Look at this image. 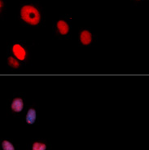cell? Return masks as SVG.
Here are the masks:
<instances>
[{"label":"cell","instance_id":"cell-1","mask_svg":"<svg viewBox=\"0 0 149 150\" xmlns=\"http://www.w3.org/2000/svg\"><path fill=\"white\" fill-rule=\"evenodd\" d=\"M20 16L22 20L31 25H36L40 22L41 15L37 8L31 5H25L20 10Z\"/></svg>","mask_w":149,"mask_h":150},{"label":"cell","instance_id":"cell-2","mask_svg":"<svg viewBox=\"0 0 149 150\" xmlns=\"http://www.w3.org/2000/svg\"><path fill=\"white\" fill-rule=\"evenodd\" d=\"M12 53L19 60H24L26 57V51L22 46L16 43L12 47Z\"/></svg>","mask_w":149,"mask_h":150},{"label":"cell","instance_id":"cell-3","mask_svg":"<svg viewBox=\"0 0 149 150\" xmlns=\"http://www.w3.org/2000/svg\"><path fill=\"white\" fill-rule=\"evenodd\" d=\"M11 108L14 112H21L23 109H24V102H23L22 99H20V98H15L12 100Z\"/></svg>","mask_w":149,"mask_h":150},{"label":"cell","instance_id":"cell-4","mask_svg":"<svg viewBox=\"0 0 149 150\" xmlns=\"http://www.w3.org/2000/svg\"><path fill=\"white\" fill-rule=\"evenodd\" d=\"M80 40L83 45H89L92 41V35L87 30H83L80 34Z\"/></svg>","mask_w":149,"mask_h":150},{"label":"cell","instance_id":"cell-5","mask_svg":"<svg viewBox=\"0 0 149 150\" xmlns=\"http://www.w3.org/2000/svg\"><path fill=\"white\" fill-rule=\"evenodd\" d=\"M37 118V112L36 110L34 109H30L28 110V112L26 114V117H25V120L28 124H34L36 121Z\"/></svg>","mask_w":149,"mask_h":150},{"label":"cell","instance_id":"cell-6","mask_svg":"<svg viewBox=\"0 0 149 150\" xmlns=\"http://www.w3.org/2000/svg\"><path fill=\"white\" fill-rule=\"evenodd\" d=\"M57 29L62 35H65L68 33L69 27H68V25L64 21H59L57 22Z\"/></svg>","mask_w":149,"mask_h":150},{"label":"cell","instance_id":"cell-7","mask_svg":"<svg viewBox=\"0 0 149 150\" xmlns=\"http://www.w3.org/2000/svg\"><path fill=\"white\" fill-rule=\"evenodd\" d=\"M8 64H9L11 68H13V69H17V68L20 66V63H19L18 60H17L16 58L12 57V56H10V57L8 58Z\"/></svg>","mask_w":149,"mask_h":150},{"label":"cell","instance_id":"cell-8","mask_svg":"<svg viewBox=\"0 0 149 150\" xmlns=\"http://www.w3.org/2000/svg\"><path fill=\"white\" fill-rule=\"evenodd\" d=\"M2 147L4 150H15V148L13 146V144L11 142H9L8 140H4L2 143Z\"/></svg>","mask_w":149,"mask_h":150},{"label":"cell","instance_id":"cell-9","mask_svg":"<svg viewBox=\"0 0 149 150\" xmlns=\"http://www.w3.org/2000/svg\"><path fill=\"white\" fill-rule=\"evenodd\" d=\"M33 150H46L47 149V146L46 144H42V143L39 142H35L33 144V148H32Z\"/></svg>","mask_w":149,"mask_h":150},{"label":"cell","instance_id":"cell-10","mask_svg":"<svg viewBox=\"0 0 149 150\" xmlns=\"http://www.w3.org/2000/svg\"><path fill=\"white\" fill-rule=\"evenodd\" d=\"M3 6H4V4H3V2L0 0V12H1V9L3 8Z\"/></svg>","mask_w":149,"mask_h":150}]
</instances>
